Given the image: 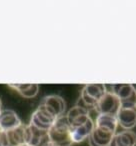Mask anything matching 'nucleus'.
Instances as JSON below:
<instances>
[{"label":"nucleus","instance_id":"1","mask_svg":"<svg viewBox=\"0 0 136 146\" xmlns=\"http://www.w3.org/2000/svg\"><path fill=\"white\" fill-rule=\"evenodd\" d=\"M48 134L50 142L58 146H70L73 143L71 137V128L65 115L56 118L53 125L48 130Z\"/></svg>","mask_w":136,"mask_h":146},{"label":"nucleus","instance_id":"2","mask_svg":"<svg viewBox=\"0 0 136 146\" xmlns=\"http://www.w3.org/2000/svg\"><path fill=\"white\" fill-rule=\"evenodd\" d=\"M107 88L104 84H87L81 92V100L85 107H95Z\"/></svg>","mask_w":136,"mask_h":146},{"label":"nucleus","instance_id":"3","mask_svg":"<svg viewBox=\"0 0 136 146\" xmlns=\"http://www.w3.org/2000/svg\"><path fill=\"white\" fill-rule=\"evenodd\" d=\"M120 106H121V102L117 97V95L114 94L113 92L106 90V92L102 95V97L100 98V100L97 102L94 108L98 113L116 115Z\"/></svg>","mask_w":136,"mask_h":146},{"label":"nucleus","instance_id":"4","mask_svg":"<svg viewBox=\"0 0 136 146\" xmlns=\"http://www.w3.org/2000/svg\"><path fill=\"white\" fill-rule=\"evenodd\" d=\"M48 130L39 129L28 124L25 128V144L29 146H45L49 143Z\"/></svg>","mask_w":136,"mask_h":146},{"label":"nucleus","instance_id":"5","mask_svg":"<svg viewBox=\"0 0 136 146\" xmlns=\"http://www.w3.org/2000/svg\"><path fill=\"white\" fill-rule=\"evenodd\" d=\"M110 87L112 90L108 91L113 92L120 99L121 105L131 106L136 105V89L131 84H115Z\"/></svg>","mask_w":136,"mask_h":146},{"label":"nucleus","instance_id":"6","mask_svg":"<svg viewBox=\"0 0 136 146\" xmlns=\"http://www.w3.org/2000/svg\"><path fill=\"white\" fill-rule=\"evenodd\" d=\"M56 120V117L50 114L44 107L39 106L31 116L30 123L31 125L43 130H49L53 123Z\"/></svg>","mask_w":136,"mask_h":146},{"label":"nucleus","instance_id":"7","mask_svg":"<svg viewBox=\"0 0 136 146\" xmlns=\"http://www.w3.org/2000/svg\"><path fill=\"white\" fill-rule=\"evenodd\" d=\"M40 105L56 118L62 116L66 110V102L61 96L58 95L45 96L41 101Z\"/></svg>","mask_w":136,"mask_h":146},{"label":"nucleus","instance_id":"8","mask_svg":"<svg viewBox=\"0 0 136 146\" xmlns=\"http://www.w3.org/2000/svg\"><path fill=\"white\" fill-rule=\"evenodd\" d=\"M118 124L123 129H132L136 126V105H121L116 114Z\"/></svg>","mask_w":136,"mask_h":146},{"label":"nucleus","instance_id":"9","mask_svg":"<svg viewBox=\"0 0 136 146\" xmlns=\"http://www.w3.org/2000/svg\"><path fill=\"white\" fill-rule=\"evenodd\" d=\"M66 119L70 125V128H75L84 124L90 118L89 110L85 106L76 105L67 112Z\"/></svg>","mask_w":136,"mask_h":146},{"label":"nucleus","instance_id":"10","mask_svg":"<svg viewBox=\"0 0 136 146\" xmlns=\"http://www.w3.org/2000/svg\"><path fill=\"white\" fill-rule=\"evenodd\" d=\"M21 123L20 118L14 112L10 109H3L0 113V129L3 131H8V130L14 129L18 127Z\"/></svg>","mask_w":136,"mask_h":146},{"label":"nucleus","instance_id":"11","mask_svg":"<svg viewBox=\"0 0 136 146\" xmlns=\"http://www.w3.org/2000/svg\"><path fill=\"white\" fill-rule=\"evenodd\" d=\"M114 133L108 132L106 130L100 129L94 126L91 134L88 136V141L90 146H109Z\"/></svg>","mask_w":136,"mask_h":146},{"label":"nucleus","instance_id":"12","mask_svg":"<svg viewBox=\"0 0 136 146\" xmlns=\"http://www.w3.org/2000/svg\"><path fill=\"white\" fill-rule=\"evenodd\" d=\"M109 146H136V133L131 129H124L115 133Z\"/></svg>","mask_w":136,"mask_h":146},{"label":"nucleus","instance_id":"13","mask_svg":"<svg viewBox=\"0 0 136 146\" xmlns=\"http://www.w3.org/2000/svg\"><path fill=\"white\" fill-rule=\"evenodd\" d=\"M94 126L115 134L118 126V121L117 118H116V115L99 113L97 117H96L95 122H94Z\"/></svg>","mask_w":136,"mask_h":146},{"label":"nucleus","instance_id":"14","mask_svg":"<svg viewBox=\"0 0 136 146\" xmlns=\"http://www.w3.org/2000/svg\"><path fill=\"white\" fill-rule=\"evenodd\" d=\"M93 128L94 122L91 117L82 125L75 128H71V137L73 143H80L83 140H85L86 138H88V136L91 134Z\"/></svg>","mask_w":136,"mask_h":146},{"label":"nucleus","instance_id":"15","mask_svg":"<svg viewBox=\"0 0 136 146\" xmlns=\"http://www.w3.org/2000/svg\"><path fill=\"white\" fill-rule=\"evenodd\" d=\"M25 128H26V125L20 124L18 127L14 129L5 131L8 146H19L25 144Z\"/></svg>","mask_w":136,"mask_h":146},{"label":"nucleus","instance_id":"16","mask_svg":"<svg viewBox=\"0 0 136 146\" xmlns=\"http://www.w3.org/2000/svg\"><path fill=\"white\" fill-rule=\"evenodd\" d=\"M9 87L15 89L25 98H33L39 91L38 84H9Z\"/></svg>","mask_w":136,"mask_h":146},{"label":"nucleus","instance_id":"17","mask_svg":"<svg viewBox=\"0 0 136 146\" xmlns=\"http://www.w3.org/2000/svg\"><path fill=\"white\" fill-rule=\"evenodd\" d=\"M0 146H8V141H7L6 132L0 129Z\"/></svg>","mask_w":136,"mask_h":146},{"label":"nucleus","instance_id":"18","mask_svg":"<svg viewBox=\"0 0 136 146\" xmlns=\"http://www.w3.org/2000/svg\"><path fill=\"white\" fill-rule=\"evenodd\" d=\"M45 146H58V145H56V144L52 143V142H49V143H47Z\"/></svg>","mask_w":136,"mask_h":146},{"label":"nucleus","instance_id":"19","mask_svg":"<svg viewBox=\"0 0 136 146\" xmlns=\"http://www.w3.org/2000/svg\"><path fill=\"white\" fill-rule=\"evenodd\" d=\"M1 110H2V102H1V99H0V113H1Z\"/></svg>","mask_w":136,"mask_h":146},{"label":"nucleus","instance_id":"20","mask_svg":"<svg viewBox=\"0 0 136 146\" xmlns=\"http://www.w3.org/2000/svg\"><path fill=\"white\" fill-rule=\"evenodd\" d=\"M19 146H29V145H27V144H22V145H19Z\"/></svg>","mask_w":136,"mask_h":146}]
</instances>
